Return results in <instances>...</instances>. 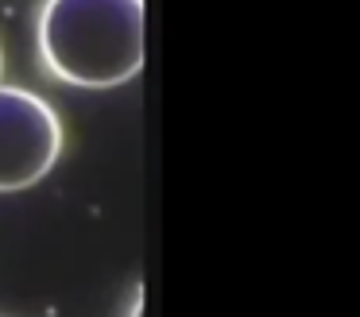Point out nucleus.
Instances as JSON below:
<instances>
[{
    "instance_id": "1",
    "label": "nucleus",
    "mask_w": 360,
    "mask_h": 317,
    "mask_svg": "<svg viewBox=\"0 0 360 317\" xmlns=\"http://www.w3.org/2000/svg\"><path fill=\"white\" fill-rule=\"evenodd\" d=\"M39 54L66 85L112 89L132 82L148 58V4L47 0L39 12Z\"/></svg>"
},
{
    "instance_id": "2",
    "label": "nucleus",
    "mask_w": 360,
    "mask_h": 317,
    "mask_svg": "<svg viewBox=\"0 0 360 317\" xmlns=\"http://www.w3.org/2000/svg\"><path fill=\"white\" fill-rule=\"evenodd\" d=\"M63 155L58 112L32 89L0 85V193H16L51 174Z\"/></svg>"
},
{
    "instance_id": "3",
    "label": "nucleus",
    "mask_w": 360,
    "mask_h": 317,
    "mask_svg": "<svg viewBox=\"0 0 360 317\" xmlns=\"http://www.w3.org/2000/svg\"><path fill=\"white\" fill-rule=\"evenodd\" d=\"M0 70H4V58H0Z\"/></svg>"
}]
</instances>
